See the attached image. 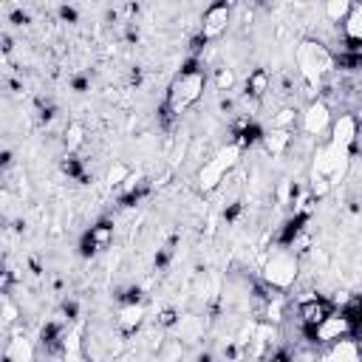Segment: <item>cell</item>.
I'll return each instance as SVG.
<instances>
[{"label": "cell", "instance_id": "1", "mask_svg": "<svg viewBox=\"0 0 362 362\" xmlns=\"http://www.w3.org/2000/svg\"><path fill=\"white\" fill-rule=\"evenodd\" d=\"M263 283L274 291H288L297 280H300V257L286 249V246H274L266 260H263V272H260Z\"/></svg>", "mask_w": 362, "mask_h": 362}, {"label": "cell", "instance_id": "2", "mask_svg": "<svg viewBox=\"0 0 362 362\" xmlns=\"http://www.w3.org/2000/svg\"><path fill=\"white\" fill-rule=\"evenodd\" d=\"M238 161H240V147H238L235 141L223 144L212 158H206V161L198 167V187H201L204 192L218 189V187L223 184V178L238 167Z\"/></svg>", "mask_w": 362, "mask_h": 362}, {"label": "cell", "instance_id": "3", "mask_svg": "<svg viewBox=\"0 0 362 362\" xmlns=\"http://www.w3.org/2000/svg\"><path fill=\"white\" fill-rule=\"evenodd\" d=\"M204 85H206L204 71H181V74L175 76V82L170 85L164 102H167L170 110L178 116V113H184L187 107H192L195 102H201V96H204Z\"/></svg>", "mask_w": 362, "mask_h": 362}, {"label": "cell", "instance_id": "4", "mask_svg": "<svg viewBox=\"0 0 362 362\" xmlns=\"http://www.w3.org/2000/svg\"><path fill=\"white\" fill-rule=\"evenodd\" d=\"M356 334V328H354V322L337 308V311H331L317 328H311V331H303V337H308V339H314L320 348H328V345H334V342H339V339H345V337H354Z\"/></svg>", "mask_w": 362, "mask_h": 362}, {"label": "cell", "instance_id": "5", "mask_svg": "<svg viewBox=\"0 0 362 362\" xmlns=\"http://www.w3.org/2000/svg\"><path fill=\"white\" fill-rule=\"evenodd\" d=\"M331 105L322 102V99H314V102H305L303 110H300V127L308 139H320L328 127H331Z\"/></svg>", "mask_w": 362, "mask_h": 362}, {"label": "cell", "instance_id": "6", "mask_svg": "<svg viewBox=\"0 0 362 362\" xmlns=\"http://www.w3.org/2000/svg\"><path fill=\"white\" fill-rule=\"evenodd\" d=\"M331 311H337V308L331 305L328 297L311 294V297L300 300V303H297V322H300V331H311V328H317Z\"/></svg>", "mask_w": 362, "mask_h": 362}, {"label": "cell", "instance_id": "7", "mask_svg": "<svg viewBox=\"0 0 362 362\" xmlns=\"http://www.w3.org/2000/svg\"><path fill=\"white\" fill-rule=\"evenodd\" d=\"M229 20H232V6L229 3H212L201 14V34L206 40H215V37H221L226 31Z\"/></svg>", "mask_w": 362, "mask_h": 362}, {"label": "cell", "instance_id": "8", "mask_svg": "<svg viewBox=\"0 0 362 362\" xmlns=\"http://www.w3.org/2000/svg\"><path fill=\"white\" fill-rule=\"evenodd\" d=\"M3 362H37V348H34L31 337L23 328L8 334L6 351H3Z\"/></svg>", "mask_w": 362, "mask_h": 362}, {"label": "cell", "instance_id": "9", "mask_svg": "<svg viewBox=\"0 0 362 362\" xmlns=\"http://www.w3.org/2000/svg\"><path fill=\"white\" fill-rule=\"evenodd\" d=\"M113 325H116V331L124 339H130L133 334H139L141 325H144V303H139V305H119Z\"/></svg>", "mask_w": 362, "mask_h": 362}, {"label": "cell", "instance_id": "10", "mask_svg": "<svg viewBox=\"0 0 362 362\" xmlns=\"http://www.w3.org/2000/svg\"><path fill=\"white\" fill-rule=\"evenodd\" d=\"M322 362H362V348L356 337H345L322 351Z\"/></svg>", "mask_w": 362, "mask_h": 362}, {"label": "cell", "instance_id": "11", "mask_svg": "<svg viewBox=\"0 0 362 362\" xmlns=\"http://www.w3.org/2000/svg\"><path fill=\"white\" fill-rule=\"evenodd\" d=\"M269 90H272V76H269L266 68H255V71L246 76V82H243V96H249L252 102L266 99Z\"/></svg>", "mask_w": 362, "mask_h": 362}, {"label": "cell", "instance_id": "12", "mask_svg": "<svg viewBox=\"0 0 362 362\" xmlns=\"http://www.w3.org/2000/svg\"><path fill=\"white\" fill-rule=\"evenodd\" d=\"M204 320L198 317V314H184L181 320H178V325H175V331H178V342H198V339H204Z\"/></svg>", "mask_w": 362, "mask_h": 362}, {"label": "cell", "instance_id": "13", "mask_svg": "<svg viewBox=\"0 0 362 362\" xmlns=\"http://www.w3.org/2000/svg\"><path fill=\"white\" fill-rule=\"evenodd\" d=\"M260 144H263L272 156H283V153L294 144V133H291V130H266Z\"/></svg>", "mask_w": 362, "mask_h": 362}, {"label": "cell", "instance_id": "14", "mask_svg": "<svg viewBox=\"0 0 362 362\" xmlns=\"http://www.w3.org/2000/svg\"><path fill=\"white\" fill-rule=\"evenodd\" d=\"M351 6H354V3H348V0H331V3H325V6H322V17H325V23H331V25H342L345 17H348V11H351Z\"/></svg>", "mask_w": 362, "mask_h": 362}, {"label": "cell", "instance_id": "15", "mask_svg": "<svg viewBox=\"0 0 362 362\" xmlns=\"http://www.w3.org/2000/svg\"><path fill=\"white\" fill-rule=\"evenodd\" d=\"M130 175H133V170H130L124 161H119V158H116V161L107 167L105 181H107V187H110V189H119V187H122V184H124Z\"/></svg>", "mask_w": 362, "mask_h": 362}, {"label": "cell", "instance_id": "16", "mask_svg": "<svg viewBox=\"0 0 362 362\" xmlns=\"http://www.w3.org/2000/svg\"><path fill=\"white\" fill-rule=\"evenodd\" d=\"M88 232H90V238L96 240L99 249H107V246L113 243V232H116V226H113L110 221H99V223H93Z\"/></svg>", "mask_w": 362, "mask_h": 362}, {"label": "cell", "instance_id": "17", "mask_svg": "<svg viewBox=\"0 0 362 362\" xmlns=\"http://www.w3.org/2000/svg\"><path fill=\"white\" fill-rule=\"evenodd\" d=\"M215 88H218L221 93H226V90L235 88V71H232L229 65H218V68H215Z\"/></svg>", "mask_w": 362, "mask_h": 362}, {"label": "cell", "instance_id": "18", "mask_svg": "<svg viewBox=\"0 0 362 362\" xmlns=\"http://www.w3.org/2000/svg\"><path fill=\"white\" fill-rule=\"evenodd\" d=\"M82 133H85V127H82L79 122H71V124H68V130H65V147H68V150H76V147L85 141V136H82Z\"/></svg>", "mask_w": 362, "mask_h": 362}, {"label": "cell", "instance_id": "19", "mask_svg": "<svg viewBox=\"0 0 362 362\" xmlns=\"http://www.w3.org/2000/svg\"><path fill=\"white\" fill-rule=\"evenodd\" d=\"M17 317H20V311H17L14 300H11V294H3V325H6V331L17 322Z\"/></svg>", "mask_w": 362, "mask_h": 362}, {"label": "cell", "instance_id": "20", "mask_svg": "<svg viewBox=\"0 0 362 362\" xmlns=\"http://www.w3.org/2000/svg\"><path fill=\"white\" fill-rule=\"evenodd\" d=\"M59 17H62V20H68V23H76V8L62 6V8H59Z\"/></svg>", "mask_w": 362, "mask_h": 362}, {"label": "cell", "instance_id": "21", "mask_svg": "<svg viewBox=\"0 0 362 362\" xmlns=\"http://www.w3.org/2000/svg\"><path fill=\"white\" fill-rule=\"evenodd\" d=\"M266 362H288V359H286V351H280V354H274V356L266 359Z\"/></svg>", "mask_w": 362, "mask_h": 362}, {"label": "cell", "instance_id": "22", "mask_svg": "<svg viewBox=\"0 0 362 362\" xmlns=\"http://www.w3.org/2000/svg\"><path fill=\"white\" fill-rule=\"evenodd\" d=\"M195 362H212V356H209V354H204V356H198Z\"/></svg>", "mask_w": 362, "mask_h": 362}, {"label": "cell", "instance_id": "23", "mask_svg": "<svg viewBox=\"0 0 362 362\" xmlns=\"http://www.w3.org/2000/svg\"><path fill=\"white\" fill-rule=\"evenodd\" d=\"M356 153L362 156V130H359V141H356Z\"/></svg>", "mask_w": 362, "mask_h": 362}]
</instances>
